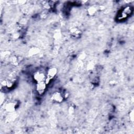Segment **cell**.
I'll list each match as a JSON object with an SVG mask.
<instances>
[{
  "label": "cell",
  "mask_w": 134,
  "mask_h": 134,
  "mask_svg": "<svg viewBox=\"0 0 134 134\" xmlns=\"http://www.w3.org/2000/svg\"><path fill=\"white\" fill-rule=\"evenodd\" d=\"M10 62L12 64H13L14 65H17L19 63L20 60H19V59L17 57L13 56L10 58Z\"/></svg>",
  "instance_id": "obj_11"
},
{
  "label": "cell",
  "mask_w": 134,
  "mask_h": 134,
  "mask_svg": "<svg viewBox=\"0 0 134 134\" xmlns=\"http://www.w3.org/2000/svg\"><path fill=\"white\" fill-rule=\"evenodd\" d=\"M16 80H17L15 77L12 76L9 78L4 80L3 82H2V84L7 88H12L15 85Z\"/></svg>",
  "instance_id": "obj_6"
},
{
  "label": "cell",
  "mask_w": 134,
  "mask_h": 134,
  "mask_svg": "<svg viewBox=\"0 0 134 134\" xmlns=\"http://www.w3.org/2000/svg\"><path fill=\"white\" fill-rule=\"evenodd\" d=\"M70 34L73 38H79L82 35V31L79 28L73 27L70 29Z\"/></svg>",
  "instance_id": "obj_8"
},
{
  "label": "cell",
  "mask_w": 134,
  "mask_h": 134,
  "mask_svg": "<svg viewBox=\"0 0 134 134\" xmlns=\"http://www.w3.org/2000/svg\"><path fill=\"white\" fill-rule=\"evenodd\" d=\"M98 8L96 6H91L88 7V8L87 10V14L89 16H93L94 15L96 12H97Z\"/></svg>",
  "instance_id": "obj_9"
},
{
  "label": "cell",
  "mask_w": 134,
  "mask_h": 134,
  "mask_svg": "<svg viewBox=\"0 0 134 134\" xmlns=\"http://www.w3.org/2000/svg\"><path fill=\"white\" fill-rule=\"evenodd\" d=\"M132 13V8L130 6H126L123 8L118 15V19L122 20L128 18Z\"/></svg>",
  "instance_id": "obj_3"
},
{
  "label": "cell",
  "mask_w": 134,
  "mask_h": 134,
  "mask_svg": "<svg viewBox=\"0 0 134 134\" xmlns=\"http://www.w3.org/2000/svg\"><path fill=\"white\" fill-rule=\"evenodd\" d=\"M133 117H134V115H133V110L132 109L130 111V113H129V118H130V120L133 122Z\"/></svg>",
  "instance_id": "obj_12"
},
{
  "label": "cell",
  "mask_w": 134,
  "mask_h": 134,
  "mask_svg": "<svg viewBox=\"0 0 134 134\" xmlns=\"http://www.w3.org/2000/svg\"><path fill=\"white\" fill-rule=\"evenodd\" d=\"M19 102L17 100H10L4 105V109L8 113L15 111L19 107Z\"/></svg>",
  "instance_id": "obj_1"
},
{
  "label": "cell",
  "mask_w": 134,
  "mask_h": 134,
  "mask_svg": "<svg viewBox=\"0 0 134 134\" xmlns=\"http://www.w3.org/2000/svg\"><path fill=\"white\" fill-rule=\"evenodd\" d=\"M34 80L37 83L42 81H44L46 77V73L41 70L35 71L32 75Z\"/></svg>",
  "instance_id": "obj_4"
},
{
  "label": "cell",
  "mask_w": 134,
  "mask_h": 134,
  "mask_svg": "<svg viewBox=\"0 0 134 134\" xmlns=\"http://www.w3.org/2000/svg\"><path fill=\"white\" fill-rule=\"evenodd\" d=\"M47 84L44 81L37 83L36 84V90L38 94L40 95H43L47 90Z\"/></svg>",
  "instance_id": "obj_7"
},
{
  "label": "cell",
  "mask_w": 134,
  "mask_h": 134,
  "mask_svg": "<svg viewBox=\"0 0 134 134\" xmlns=\"http://www.w3.org/2000/svg\"><path fill=\"white\" fill-rule=\"evenodd\" d=\"M40 52V49L36 47L31 48L28 51V54L29 56H34L38 54Z\"/></svg>",
  "instance_id": "obj_10"
},
{
  "label": "cell",
  "mask_w": 134,
  "mask_h": 134,
  "mask_svg": "<svg viewBox=\"0 0 134 134\" xmlns=\"http://www.w3.org/2000/svg\"><path fill=\"white\" fill-rule=\"evenodd\" d=\"M51 99L53 102L60 103L64 99L63 93L59 91L54 92L51 95Z\"/></svg>",
  "instance_id": "obj_5"
},
{
  "label": "cell",
  "mask_w": 134,
  "mask_h": 134,
  "mask_svg": "<svg viewBox=\"0 0 134 134\" xmlns=\"http://www.w3.org/2000/svg\"><path fill=\"white\" fill-rule=\"evenodd\" d=\"M58 72L57 69L55 67L50 68L47 71L46 73V77L44 82L46 83L48 85L49 83L55 77Z\"/></svg>",
  "instance_id": "obj_2"
},
{
  "label": "cell",
  "mask_w": 134,
  "mask_h": 134,
  "mask_svg": "<svg viewBox=\"0 0 134 134\" xmlns=\"http://www.w3.org/2000/svg\"><path fill=\"white\" fill-rule=\"evenodd\" d=\"M69 110H70V114H72L74 112V108L72 107H70L69 108Z\"/></svg>",
  "instance_id": "obj_14"
},
{
  "label": "cell",
  "mask_w": 134,
  "mask_h": 134,
  "mask_svg": "<svg viewBox=\"0 0 134 134\" xmlns=\"http://www.w3.org/2000/svg\"><path fill=\"white\" fill-rule=\"evenodd\" d=\"M94 68V65L93 63L91 62L87 65V68L88 70H92Z\"/></svg>",
  "instance_id": "obj_13"
}]
</instances>
